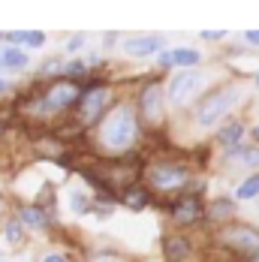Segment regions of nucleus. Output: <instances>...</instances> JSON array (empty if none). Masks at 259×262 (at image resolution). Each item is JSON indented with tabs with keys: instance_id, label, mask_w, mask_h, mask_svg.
<instances>
[{
	"instance_id": "obj_1",
	"label": "nucleus",
	"mask_w": 259,
	"mask_h": 262,
	"mask_svg": "<svg viewBox=\"0 0 259 262\" xmlns=\"http://www.w3.org/2000/svg\"><path fill=\"white\" fill-rule=\"evenodd\" d=\"M97 145L105 154H124L139 139V112L133 103H118L97 124Z\"/></svg>"
},
{
	"instance_id": "obj_2",
	"label": "nucleus",
	"mask_w": 259,
	"mask_h": 262,
	"mask_svg": "<svg viewBox=\"0 0 259 262\" xmlns=\"http://www.w3.org/2000/svg\"><path fill=\"white\" fill-rule=\"evenodd\" d=\"M238 100H241V88L238 84H226V88L211 91L205 100L196 105V124L199 127H214L220 118H226L232 112Z\"/></svg>"
},
{
	"instance_id": "obj_3",
	"label": "nucleus",
	"mask_w": 259,
	"mask_h": 262,
	"mask_svg": "<svg viewBox=\"0 0 259 262\" xmlns=\"http://www.w3.org/2000/svg\"><path fill=\"white\" fill-rule=\"evenodd\" d=\"M112 88L105 84V81H94V84H88V88H81V100H78V121L88 127V124H97V121H103L105 115H109V108H112Z\"/></svg>"
},
{
	"instance_id": "obj_4",
	"label": "nucleus",
	"mask_w": 259,
	"mask_h": 262,
	"mask_svg": "<svg viewBox=\"0 0 259 262\" xmlns=\"http://www.w3.org/2000/svg\"><path fill=\"white\" fill-rule=\"evenodd\" d=\"M145 181L154 190H181L184 184L190 181V169L178 166V163H169V160H160L154 166H148Z\"/></svg>"
},
{
	"instance_id": "obj_5",
	"label": "nucleus",
	"mask_w": 259,
	"mask_h": 262,
	"mask_svg": "<svg viewBox=\"0 0 259 262\" xmlns=\"http://www.w3.org/2000/svg\"><path fill=\"white\" fill-rule=\"evenodd\" d=\"M202 84H205V73H199V70H181L175 79L166 84V100L169 105H187L199 91H202Z\"/></svg>"
},
{
	"instance_id": "obj_6",
	"label": "nucleus",
	"mask_w": 259,
	"mask_h": 262,
	"mask_svg": "<svg viewBox=\"0 0 259 262\" xmlns=\"http://www.w3.org/2000/svg\"><path fill=\"white\" fill-rule=\"evenodd\" d=\"M42 100L49 105V112H70L76 108L78 100H81V84L78 81H70V79H57V81H49V88L42 91Z\"/></svg>"
},
{
	"instance_id": "obj_7",
	"label": "nucleus",
	"mask_w": 259,
	"mask_h": 262,
	"mask_svg": "<svg viewBox=\"0 0 259 262\" xmlns=\"http://www.w3.org/2000/svg\"><path fill=\"white\" fill-rule=\"evenodd\" d=\"M136 112L145 124H160L163 115H166V88L160 81H148L142 91H139V103Z\"/></svg>"
},
{
	"instance_id": "obj_8",
	"label": "nucleus",
	"mask_w": 259,
	"mask_h": 262,
	"mask_svg": "<svg viewBox=\"0 0 259 262\" xmlns=\"http://www.w3.org/2000/svg\"><path fill=\"white\" fill-rule=\"evenodd\" d=\"M15 217L30 232H46L52 226V205H33V202H27V205L15 208Z\"/></svg>"
},
{
	"instance_id": "obj_9",
	"label": "nucleus",
	"mask_w": 259,
	"mask_h": 262,
	"mask_svg": "<svg viewBox=\"0 0 259 262\" xmlns=\"http://www.w3.org/2000/svg\"><path fill=\"white\" fill-rule=\"evenodd\" d=\"M121 52L127 54V57H136V60L160 54L163 52V36H127L121 42Z\"/></svg>"
},
{
	"instance_id": "obj_10",
	"label": "nucleus",
	"mask_w": 259,
	"mask_h": 262,
	"mask_svg": "<svg viewBox=\"0 0 259 262\" xmlns=\"http://www.w3.org/2000/svg\"><path fill=\"white\" fill-rule=\"evenodd\" d=\"M223 238H226V244H232L238 250H256L259 247V232L250 226H232L223 232Z\"/></svg>"
},
{
	"instance_id": "obj_11",
	"label": "nucleus",
	"mask_w": 259,
	"mask_h": 262,
	"mask_svg": "<svg viewBox=\"0 0 259 262\" xmlns=\"http://www.w3.org/2000/svg\"><path fill=\"white\" fill-rule=\"evenodd\" d=\"M163 253H166L169 262H187L190 253H193V244H190V238H184V235H169L163 241Z\"/></svg>"
},
{
	"instance_id": "obj_12",
	"label": "nucleus",
	"mask_w": 259,
	"mask_h": 262,
	"mask_svg": "<svg viewBox=\"0 0 259 262\" xmlns=\"http://www.w3.org/2000/svg\"><path fill=\"white\" fill-rule=\"evenodd\" d=\"M27 67H30V54L25 49H12V46L3 49V54H0V70L3 73H25Z\"/></svg>"
},
{
	"instance_id": "obj_13",
	"label": "nucleus",
	"mask_w": 259,
	"mask_h": 262,
	"mask_svg": "<svg viewBox=\"0 0 259 262\" xmlns=\"http://www.w3.org/2000/svg\"><path fill=\"white\" fill-rule=\"evenodd\" d=\"M199 214H202V205H199V199H196V196H190V199H181V202H175V205H172V220H175L178 226H187V223H193Z\"/></svg>"
},
{
	"instance_id": "obj_14",
	"label": "nucleus",
	"mask_w": 259,
	"mask_h": 262,
	"mask_svg": "<svg viewBox=\"0 0 259 262\" xmlns=\"http://www.w3.org/2000/svg\"><path fill=\"white\" fill-rule=\"evenodd\" d=\"M67 208L73 214H91L94 211V199L81 187H67Z\"/></svg>"
},
{
	"instance_id": "obj_15",
	"label": "nucleus",
	"mask_w": 259,
	"mask_h": 262,
	"mask_svg": "<svg viewBox=\"0 0 259 262\" xmlns=\"http://www.w3.org/2000/svg\"><path fill=\"white\" fill-rule=\"evenodd\" d=\"M241 139H244V124H241V121H232V124H226L223 130L217 133V142H220L226 151L241 148Z\"/></svg>"
},
{
	"instance_id": "obj_16",
	"label": "nucleus",
	"mask_w": 259,
	"mask_h": 262,
	"mask_svg": "<svg viewBox=\"0 0 259 262\" xmlns=\"http://www.w3.org/2000/svg\"><path fill=\"white\" fill-rule=\"evenodd\" d=\"M3 241H6L9 247H21L27 241V232H25V226L18 223V217H9V220L3 223Z\"/></svg>"
},
{
	"instance_id": "obj_17",
	"label": "nucleus",
	"mask_w": 259,
	"mask_h": 262,
	"mask_svg": "<svg viewBox=\"0 0 259 262\" xmlns=\"http://www.w3.org/2000/svg\"><path fill=\"white\" fill-rule=\"evenodd\" d=\"M124 205L130 211H145L151 205V193L145 190V187H130L127 193H124Z\"/></svg>"
},
{
	"instance_id": "obj_18",
	"label": "nucleus",
	"mask_w": 259,
	"mask_h": 262,
	"mask_svg": "<svg viewBox=\"0 0 259 262\" xmlns=\"http://www.w3.org/2000/svg\"><path fill=\"white\" fill-rule=\"evenodd\" d=\"M202 63V54L196 49H172V67H184V70H196Z\"/></svg>"
},
{
	"instance_id": "obj_19",
	"label": "nucleus",
	"mask_w": 259,
	"mask_h": 262,
	"mask_svg": "<svg viewBox=\"0 0 259 262\" xmlns=\"http://www.w3.org/2000/svg\"><path fill=\"white\" fill-rule=\"evenodd\" d=\"M63 70H67V60L63 57H49V60L39 63V76L42 79H52V81L63 79Z\"/></svg>"
},
{
	"instance_id": "obj_20",
	"label": "nucleus",
	"mask_w": 259,
	"mask_h": 262,
	"mask_svg": "<svg viewBox=\"0 0 259 262\" xmlns=\"http://www.w3.org/2000/svg\"><path fill=\"white\" fill-rule=\"evenodd\" d=\"M229 160H232L235 166H250V169H256L259 151L256 148H235V151H229Z\"/></svg>"
},
{
	"instance_id": "obj_21",
	"label": "nucleus",
	"mask_w": 259,
	"mask_h": 262,
	"mask_svg": "<svg viewBox=\"0 0 259 262\" xmlns=\"http://www.w3.org/2000/svg\"><path fill=\"white\" fill-rule=\"evenodd\" d=\"M256 196H259V175L244 178V181L238 184V190H235V199H241V202H247V199H256Z\"/></svg>"
},
{
	"instance_id": "obj_22",
	"label": "nucleus",
	"mask_w": 259,
	"mask_h": 262,
	"mask_svg": "<svg viewBox=\"0 0 259 262\" xmlns=\"http://www.w3.org/2000/svg\"><path fill=\"white\" fill-rule=\"evenodd\" d=\"M232 211H235V205L229 199H217V202L208 208V217H211V220H223V217H232Z\"/></svg>"
},
{
	"instance_id": "obj_23",
	"label": "nucleus",
	"mask_w": 259,
	"mask_h": 262,
	"mask_svg": "<svg viewBox=\"0 0 259 262\" xmlns=\"http://www.w3.org/2000/svg\"><path fill=\"white\" fill-rule=\"evenodd\" d=\"M46 42H49V36L42 30H27V42H25L27 49H42Z\"/></svg>"
},
{
	"instance_id": "obj_24",
	"label": "nucleus",
	"mask_w": 259,
	"mask_h": 262,
	"mask_svg": "<svg viewBox=\"0 0 259 262\" xmlns=\"http://www.w3.org/2000/svg\"><path fill=\"white\" fill-rule=\"evenodd\" d=\"M36 262H73V259H70V256H67L63 250H42Z\"/></svg>"
},
{
	"instance_id": "obj_25",
	"label": "nucleus",
	"mask_w": 259,
	"mask_h": 262,
	"mask_svg": "<svg viewBox=\"0 0 259 262\" xmlns=\"http://www.w3.org/2000/svg\"><path fill=\"white\" fill-rule=\"evenodd\" d=\"M84 42H88V39H84V36L78 33V36H73V39H67V42H63V49H67V52L73 54V52H78V49H81Z\"/></svg>"
},
{
	"instance_id": "obj_26",
	"label": "nucleus",
	"mask_w": 259,
	"mask_h": 262,
	"mask_svg": "<svg viewBox=\"0 0 259 262\" xmlns=\"http://www.w3.org/2000/svg\"><path fill=\"white\" fill-rule=\"evenodd\" d=\"M157 67H163V70L172 67V49H163V52L157 54Z\"/></svg>"
},
{
	"instance_id": "obj_27",
	"label": "nucleus",
	"mask_w": 259,
	"mask_h": 262,
	"mask_svg": "<svg viewBox=\"0 0 259 262\" xmlns=\"http://www.w3.org/2000/svg\"><path fill=\"white\" fill-rule=\"evenodd\" d=\"M91 262H121V259H118L115 253H94V256H91Z\"/></svg>"
},
{
	"instance_id": "obj_28",
	"label": "nucleus",
	"mask_w": 259,
	"mask_h": 262,
	"mask_svg": "<svg viewBox=\"0 0 259 262\" xmlns=\"http://www.w3.org/2000/svg\"><path fill=\"white\" fill-rule=\"evenodd\" d=\"M199 36H202V39H223V36H226V30H202Z\"/></svg>"
},
{
	"instance_id": "obj_29",
	"label": "nucleus",
	"mask_w": 259,
	"mask_h": 262,
	"mask_svg": "<svg viewBox=\"0 0 259 262\" xmlns=\"http://www.w3.org/2000/svg\"><path fill=\"white\" fill-rule=\"evenodd\" d=\"M244 42L247 46H259V30H247L244 33Z\"/></svg>"
},
{
	"instance_id": "obj_30",
	"label": "nucleus",
	"mask_w": 259,
	"mask_h": 262,
	"mask_svg": "<svg viewBox=\"0 0 259 262\" xmlns=\"http://www.w3.org/2000/svg\"><path fill=\"white\" fill-rule=\"evenodd\" d=\"M6 91H9V81H6V79H3V76H0V97H3Z\"/></svg>"
},
{
	"instance_id": "obj_31",
	"label": "nucleus",
	"mask_w": 259,
	"mask_h": 262,
	"mask_svg": "<svg viewBox=\"0 0 259 262\" xmlns=\"http://www.w3.org/2000/svg\"><path fill=\"white\" fill-rule=\"evenodd\" d=\"M250 136H253V142H256V145H259V124H256V127H253V130H250Z\"/></svg>"
},
{
	"instance_id": "obj_32",
	"label": "nucleus",
	"mask_w": 259,
	"mask_h": 262,
	"mask_svg": "<svg viewBox=\"0 0 259 262\" xmlns=\"http://www.w3.org/2000/svg\"><path fill=\"white\" fill-rule=\"evenodd\" d=\"M6 208V196H3V193H0V211Z\"/></svg>"
},
{
	"instance_id": "obj_33",
	"label": "nucleus",
	"mask_w": 259,
	"mask_h": 262,
	"mask_svg": "<svg viewBox=\"0 0 259 262\" xmlns=\"http://www.w3.org/2000/svg\"><path fill=\"white\" fill-rule=\"evenodd\" d=\"M253 88H256V91H259V73H256V76H253Z\"/></svg>"
},
{
	"instance_id": "obj_34",
	"label": "nucleus",
	"mask_w": 259,
	"mask_h": 262,
	"mask_svg": "<svg viewBox=\"0 0 259 262\" xmlns=\"http://www.w3.org/2000/svg\"><path fill=\"white\" fill-rule=\"evenodd\" d=\"M250 262H259V253H256V256H250Z\"/></svg>"
},
{
	"instance_id": "obj_35",
	"label": "nucleus",
	"mask_w": 259,
	"mask_h": 262,
	"mask_svg": "<svg viewBox=\"0 0 259 262\" xmlns=\"http://www.w3.org/2000/svg\"><path fill=\"white\" fill-rule=\"evenodd\" d=\"M0 39H3V33H0Z\"/></svg>"
}]
</instances>
